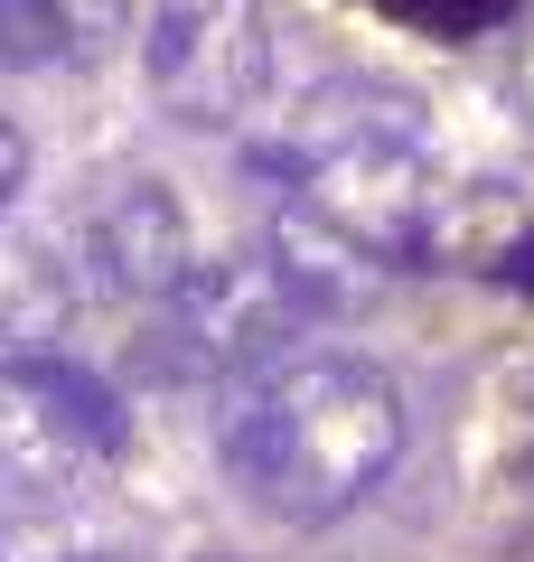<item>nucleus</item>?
I'll return each instance as SVG.
<instances>
[{"label":"nucleus","mask_w":534,"mask_h":562,"mask_svg":"<svg viewBox=\"0 0 534 562\" xmlns=\"http://www.w3.org/2000/svg\"><path fill=\"white\" fill-rule=\"evenodd\" d=\"M216 450L263 516L329 525L403 460V394L366 357H272L225 394Z\"/></svg>","instance_id":"f257e3e1"},{"label":"nucleus","mask_w":534,"mask_h":562,"mask_svg":"<svg viewBox=\"0 0 534 562\" xmlns=\"http://www.w3.org/2000/svg\"><path fill=\"white\" fill-rule=\"evenodd\" d=\"M141 85L178 132H244L272 94V20L263 0H151Z\"/></svg>","instance_id":"f03ea898"},{"label":"nucleus","mask_w":534,"mask_h":562,"mask_svg":"<svg viewBox=\"0 0 534 562\" xmlns=\"http://www.w3.org/2000/svg\"><path fill=\"white\" fill-rule=\"evenodd\" d=\"M169 338L188 347L198 366H272V357H291V338L310 328V310L281 291V272L263 262V244L254 254H198V272L178 281L169 301Z\"/></svg>","instance_id":"7ed1b4c3"},{"label":"nucleus","mask_w":534,"mask_h":562,"mask_svg":"<svg viewBox=\"0 0 534 562\" xmlns=\"http://www.w3.org/2000/svg\"><path fill=\"white\" fill-rule=\"evenodd\" d=\"M66 244H76L85 281H94L103 301H169L178 281L198 272V244H188V216H178V198L159 179H103L94 198L76 206V225H66Z\"/></svg>","instance_id":"20e7f679"},{"label":"nucleus","mask_w":534,"mask_h":562,"mask_svg":"<svg viewBox=\"0 0 534 562\" xmlns=\"http://www.w3.org/2000/svg\"><path fill=\"white\" fill-rule=\"evenodd\" d=\"M263 262L281 272V291H291L310 319H356V310H376L385 301V272H394V262H376L356 235H337V225L310 216V206H281V216H272Z\"/></svg>","instance_id":"39448f33"},{"label":"nucleus","mask_w":534,"mask_h":562,"mask_svg":"<svg viewBox=\"0 0 534 562\" xmlns=\"http://www.w3.org/2000/svg\"><path fill=\"white\" fill-rule=\"evenodd\" d=\"M94 291L76 262V244L66 235H29V225L0 216V347L20 357V347H47L66 319H76V301Z\"/></svg>","instance_id":"423d86ee"},{"label":"nucleus","mask_w":534,"mask_h":562,"mask_svg":"<svg viewBox=\"0 0 534 562\" xmlns=\"http://www.w3.org/2000/svg\"><path fill=\"white\" fill-rule=\"evenodd\" d=\"M29 357V375L47 384V403L66 413V431H76L94 460H113L122 450V403H113V384L94 375V366H76V357H47V347H20Z\"/></svg>","instance_id":"0eeeda50"},{"label":"nucleus","mask_w":534,"mask_h":562,"mask_svg":"<svg viewBox=\"0 0 534 562\" xmlns=\"http://www.w3.org/2000/svg\"><path fill=\"white\" fill-rule=\"evenodd\" d=\"M57 47H66V0H0V57L38 66Z\"/></svg>","instance_id":"6e6552de"},{"label":"nucleus","mask_w":534,"mask_h":562,"mask_svg":"<svg viewBox=\"0 0 534 562\" xmlns=\"http://www.w3.org/2000/svg\"><path fill=\"white\" fill-rule=\"evenodd\" d=\"M20 179H29V140L0 122V216H10V198H20Z\"/></svg>","instance_id":"1a4fd4ad"},{"label":"nucleus","mask_w":534,"mask_h":562,"mask_svg":"<svg viewBox=\"0 0 534 562\" xmlns=\"http://www.w3.org/2000/svg\"><path fill=\"white\" fill-rule=\"evenodd\" d=\"M507 281H525V291H534V235H515V254H507Z\"/></svg>","instance_id":"9d476101"},{"label":"nucleus","mask_w":534,"mask_h":562,"mask_svg":"<svg viewBox=\"0 0 534 562\" xmlns=\"http://www.w3.org/2000/svg\"><path fill=\"white\" fill-rule=\"evenodd\" d=\"M66 562H113V553H66Z\"/></svg>","instance_id":"9b49d317"},{"label":"nucleus","mask_w":534,"mask_h":562,"mask_svg":"<svg viewBox=\"0 0 534 562\" xmlns=\"http://www.w3.org/2000/svg\"><path fill=\"white\" fill-rule=\"evenodd\" d=\"M198 562H244V553H198Z\"/></svg>","instance_id":"f8f14e48"},{"label":"nucleus","mask_w":534,"mask_h":562,"mask_svg":"<svg viewBox=\"0 0 534 562\" xmlns=\"http://www.w3.org/2000/svg\"><path fill=\"white\" fill-rule=\"evenodd\" d=\"M0 479H10V469H0Z\"/></svg>","instance_id":"ddd939ff"}]
</instances>
